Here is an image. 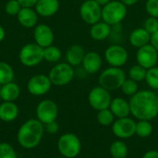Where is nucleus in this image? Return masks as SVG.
Segmentation results:
<instances>
[{
	"label": "nucleus",
	"mask_w": 158,
	"mask_h": 158,
	"mask_svg": "<svg viewBox=\"0 0 158 158\" xmlns=\"http://www.w3.org/2000/svg\"><path fill=\"white\" fill-rule=\"evenodd\" d=\"M19 113V106L14 102H3L0 104V120L12 122L18 118Z\"/></svg>",
	"instance_id": "23"
},
{
	"label": "nucleus",
	"mask_w": 158,
	"mask_h": 158,
	"mask_svg": "<svg viewBox=\"0 0 158 158\" xmlns=\"http://www.w3.org/2000/svg\"><path fill=\"white\" fill-rule=\"evenodd\" d=\"M20 158H27V157H20Z\"/></svg>",
	"instance_id": "47"
},
{
	"label": "nucleus",
	"mask_w": 158,
	"mask_h": 158,
	"mask_svg": "<svg viewBox=\"0 0 158 158\" xmlns=\"http://www.w3.org/2000/svg\"><path fill=\"white\" fill-rule=\"evenodd\" d=\"M59 6V0H38L34 9L40 17L50 18L56 14Z\"/></svg>",
	"instance_id": "17"
},
{
	"label": "nucleus",
	"mask_w": 158,
	"mask_h": 158,
	"mask_svg": "<svg viewBox=\"0 0 158 158\" xmlns=\"http://www.w3.org/2000/svg\"><path fill=\"white\" fill-rule=\"evenodd\" d=\"M48 77L53 85L56 86H65L70 83L74 78L73 67L65 63L56 64L49 71Z\"/></svg>",
	"instance_id": "7"
},
{
	"label": "nucleus",
	"mask_w": 158,
	"mask_h": 158,
	"mask_svg": "<svg viewBox=\"0 0 158 158\" xmlns=\"http://www.w3.org/2000/svg\"><path fill=\"white\" fill-rule=\"evenodd\" d=\"M121 91L122 93L127 95V96H132L134 95L138 91H139V88H138V84L136 81H134L133 80L131 79H126L123 82V84L121 85Z\"/></svg>",
	"instance_id": "32"
},
{
	"label": "nucleus",
	"mask_w": 158,
	"mask_h": 158,
	"mask_svg": "<svg viewBox=\"0 0 158 158\" xmlns=\"http://www.w3.org/2000/svg\"><path fill=\"white\" fill-rule=\"evenodd\" d=\"M58 116V106L52 100H43L36 107L37 119L44 125L56 121Z\"/></svg>",
	"instance_id": "11"
},
{
	"label": "nucleus",
	"mask_w": 158,
	"mask_h": 158,
	"mask_svg": "<svg viewBox=\"0 0 158 158\" xmlns=\"http://www.w3.org/2000/svg\"><path fill=\"white\" fill-rule=\"evenodd\" d=\"M109 109L118 118L129 117L131 114V106L129 101L121 97H116L112 99Z\"/></svg>",
	"instance_id": "20"
},
{
	"label": "nucleus",
	"mask_w": 158,
	"mask_h": 158,
	"mask_svg": "<svg viewBox=\"0 0 158 158\" xmlns=\"http://www.w3.org/2000/svg\"><path fill=\"white\" fill-rule=\"evenodd\" d=\"M146 71L144 68L141 67L140 65H134L129 69V78L133 80L136 82H140L145 80L146 76Z\"/></svg>",
	"instance_id": "30"
},
{
	"label": "nucleus",
	"mask_w": 158,
	"mask_h": 158,
	"mask_svg": "<svg viewBox=\"0 0 158 158\" xmlns=\"http://www.w3.org/2000/svg\"><path fill=\"white\" fill-rule=\"evenodd\" d=\"M143 28L152 35L158 31V18L149 17L143 22Z\"/></svg>",
	"instance_id": "35"
},
{
	"label": "nucleus",
	"mask_w": 158,
	"mask_h": 158,
	"mask_svg": "<svg viewBox=\"0 0 158 158\" xmlns=\"http://www.w3.org/2000/svg\"><path fill=\"white\" fill-rule=\"evenodd\" d=\"M142 158H158L157 150H150L146 152Z\"/></svg>",
	"instance_id": "40"
},
{
	"label": "nucleus",
	"mask_w": 158,
	"mask_h": 158,
	"mask_svg": "<svg viewBox=\"0 0 158 158\" xmlns=\"http://www.w3.org/2000/svg\"><path fill=\"white\" fill-rule=\"evenodd\" d=\"M115 118L116 117L114 116V114L111 112V110L109 108L97 111L96 119H97V122L101 126L107 127V126L112 125L115 121Z\"/></svg>",
	"instance_id": "29"
},
{
	"label": "nucleus",
	"mask_w": 158,
	"mask_h": 158,
	"mask_svg": "<svg viewBox=\"0 0 158 158\" xmlns=\"http://www.w3.org/2000/svg\"><path fill=\"white\" fill-rule=\"evenodd\" d=\"M85 50L80 44H72L66 52V61L72 67L81 65L85 56Z\"/></svg>",
	"instance_id": "21"
},
{
	"label": "nucleus",
	"mask_w": 158,
	"mask_h": 158,
	"mask_svg": "<svg viewBox=\"0 0 158 158\" xmlns=\"http://www.w3.org/2000/svg\"><path fill=\"white\" fill-rule=\"evenodd\" d=\"M136 60L138 65L145 69H149L156 66L158 62V52L151 44H148L141 48H138L136 53Z\"/></svg>",
	"instance_id": "14"
},
{
	"label": "nucleus",
	"mask_w": 158,
	"mask_h": 158,
	"mask_svg": "<svg viewBox=\"0 0 158 158\" xmlns=\"http://www.w3.org/2000/svg\"><path fill=\"white\" fill-rule=\"evenodd\" d=\"M62 56L61 50L56 45H49L44 48V60L48 63H57Z\"/></svg>",
	"instance_id": "27"
},
{
	"label": "nucleus",
	"mask_w": 158,
	"mask_h": 158,
	"mask_svg": "<svg viewBox=\"0 0 158 158\" xmlns=\"http://www.w3.org/2000/svg\"><path fill=\"white\" fill-rule=\"evenodd\" d=\"M5 37H6V31L4 29V27L2 25H0V43L4 41Z\"/></svg>",
	"instance_id": "42"
},
{
	"label": "nucleus",
	"mask_w": 158,
	"mask_h": 158,
	"mask_svg": "<svg viewBox=\"0 0 158 158\" xmlns=\"http://www.w3.org/2000/svg\"><path fill=\"white\" fill-rule=\"evenodd\" d=\"M34 43L43 48L52 45L55 41V34L52 28L46 24H37L33 28Z\"/></svg>",
	"instance_id": "15"
},
{
	"label": "nucleus",
	"mask_w": 158,
	"mask_h": 158,
	"mask_svg": "<svg viewBox=\"0 0 158 158\" xmlns=\"http://www.w3.org/2000/svg\"><path fill=\"white\" fill-rule=\"evenodd\" d=\"M126 79V73L121 68L109 67L101 72L98 83L101 87L111 92L120 89Z\"/></svg>",
	"instance_id": "3"
},
{
	"label": "nucleus",
	"mask_w": 158,
	"mask_h": 158,
	"mask_svg": "<svg viewBox=\"0 0 158 158\" xmlns=\"http://www.w3.org/2000/svg\"><path fill=\"white\" fill-rule=\"evenodd\" d=\"M145 10L149 17L158 18V0H147L145 3Z\"/></svg>",
	"instance_id": "36"
},
{
	"label": "nucleus",
	"mask_w": 158,
	"mask_h": 158,
	"mask_svg": "<svg viewBox=\"0 0 158 158\" xmlns=\"http://www.w3.org/2000/svg\"><path fill=\"white\" fill-rule=\"evenodd\" d=\"M22 6L18 0H8L5 5V11L9 16H17Z\"/></svg>",
	"instance_id": "34"
},
{
	"label": "nucleus",
	"mask_w": 158,
	"mask_h": 158,
	"mask_svg": "<svg viewBox=\"0 0 158 158\" xmlns=\"http://www.w3.org/2000/svg\"><path fill=\"white\" fill-rule=\"evenodd\" d=\"M102 57L101 56L94 51L87 52L81 63L84 70L89 74H95L97 73L102 67Z\"/></svg>",
	"instance_id": "18"
},
{
	"label": "nucleus",
	"mask_w": 158,
	"mask_h": 158,
	"mask_svg": "<svg viewBox=\"0 0 158 158\" xmlns=\"http://www.w3.org/2000/svg\"><path fill=\"white\" fill-rule=\"evenodd\" d=\"M135 131L136 122L129 117L118 118L112 124V132L119 140L131 138L135 135Z\"/></svg>",
	"instance_id": "10"
},
{
	"label": "nucleus",
	"mask_w": 158,
	"mask_h": 158,
	"mask_svg": "<svg viewBox=\"0 0 158 158\" xmlns=\"http://www.w3.org/2000/svg\"><path fill=\"white\" fill-rule=\"evenodd\" d=\"M52 85L53 84L48 75L36 74L29 80L27 83V89L31 95L42 96L46 94L51 90Z\"/></svg>",
	"instance_id": "13"
},
{
	"label": "nucleus",
	"mask_w": 158,
	"mask_h": 158,
	"mask_svg": "<svg viewBox=\"0 0 158 158\" xmlns=\"http://www.w3.org/2000/svg\"><path fill=\"white\" fill-rule=\"evenodd\" d=\"M144 81L151 89L158 90V67L156 66L147 69Z\"/></svg>",
	"instance_id": "31"
},
{
	"label": "nucleus",
	"mask_w": 158,
	"mask_h": 158,
	"mask_svg": "<svg viewBox=\"0 0 158 158\" xmlns=\"http://www.w3.org/2000/svg\"><path fill=\"white\" fill-rule=\"evenodd\" d=\"M38 17L34 7H22L17 15V19L24 28L31 29L34 28L38 24Z\"/></svg>",
	"instance_id": "16"
},
{
	"label": "nucleus",
	"mask_w": 158,
	"mask_h": 158,
	"mask_svg": "<svg viewBox=\"0 0 158 158\" xmlns=\"http://www.w3.org/2000/svg\"><path fill=\"white\" fill-rule=\"evenodd\" d=\"M111 32H112L111 26L103 20L102 21L100 20L95 24L92 25L90 29V35L92 39L98 42L106 40L110 36Z\"/></svg>",
	"instance_id": "22"
},
{
	"label": "nucleus",
	"mask_w": 158,
	"mask_h": 158,
	"mask_svg": "<svg viewBox=\"0 0 158 158\" xmlns=\"http://www.w3.org/2000/svg\"><path fill=\"white\" fill-rule=\"evenodd\" d=\"M19 60L25 67H35L44 61V48L36 43L27 44L19 50Z\"/></svg>",
	"instance_id": "6"
},
{
	"label": "nucleus",
	"mask_w": 158,
	"mask_h": 158,
	"mask_svg": "<svg viewBox=\"0 0 158 158\" xmlns=\"http://www.w3.org/2000/svg\"><path fill=\"white\" fill-rule=\"evenodd\" d=\"M105 58L106 62L110 65V67L121 68L127 63L129 54L126 48L122 45L112 44L106 49Z\"/></svg>",
	"instance_id": "12"
},
{
	"label": "nucleus",
	"mask_w": 158,
	"mask_h": 158,
	"mask_svg": "<svg viewBox=\"0 0 158 158\" xmlns=\"http://www.w3.org/2000/svg\"><path fill=\"white\" fill-rule=\"evenodd\" d=\"M80 15L85 23L92 26L102 19V6L94 0L83 1L80 6Z\"/></svg>",
	"instance_id": "9"
},
{
	"label": "nucleus",
	"mask_w": 158,
	"mask_h": 158,
	"mask_svg": "<svg viewBox=\"0 0 158 158\" xmlns=\"http://www.w3.org/2000/svg\"><path fill=\"white\" fill-rule=\"evenodd\" d=\"M153 133V125L150 120H138L135 134L141 138H147Z\"/></svg>",
	"instance_id": "28"
},
{
	"label": "nucleus",
	"mask_w": 158,
	"mask_h": 158,
	"mask_svg": "<svg viewBox=\"0 0 158 158\" xmlns=\"http://www.w3.org/2000/svg\"><path fill=\"white\" fill-rule=\"evenodd\" d=\"M150 44L155 47V49L158 52V31H156V32L154 33V34H152Z\"/></svg>",
	"instance_id": "39"
},
{
	"label": "nucleus",
	"mask_w": 158,
	"mask_h": 158,
	"mask_svg": "<svg viewBox=\"0 0 158 158\" xmlns=\"http://www.w3.org/2000/svg\"><path fill=\"white\" fill-rule=\"evenodd\" d=\"M151 34L143 27L134 29L129 37L131 44L135 48H141L151 42Z\"/></svg>",
	"instance_id": "19"
},
{
	"label": "nucleus",
	"mask_w": 158,
	"mask_h": 158,
	"mask_svg": "<svg viewBox=\"0 0 158 158\" xmlns=\"http://www.w3.org/2000/svg\"><path fill=\"white\" fill-rule=\"evenodd\" d=\"M0 91H1V85H0ZM1 99V98H0Z\"/></svg>",
	"instance_id": "45"
},
{
	"label": "nucleus",
	"mask_w": 158,
	"mask_h": 158,
	"mask_svg": "<svg viewBox=\"0 0 158 158\" xmlns=\"http://www.w3.org/2000/svg\"><path fill=\"white\" fill-rule=\"evenodd\" d=\"M45 126V131L49 133V134H56L57 133L58 130H59V125L57 124L56 121H53L50 123H47L44 125Z\"/></svg>",
	"instance_id": "37"
},
{
	"label": "nucleus",
	"mask_w": 158,
	"mask_h": 158,
	"mask_svg": "<svg viewBox=\"0 0 158 158\" xmlns=\"http://www.w3.org/2000/svg\"><path fill=\"white\" fill-rule=\"evenodd\" d=\"M57 150L61 156L68 158L77 157L81 151V142L74 133H64L57 141Z\"/></svg>",
	"instance_id": "5"
},
{
	"label": "nucleus",
	"mask_w": 158,
	"mask_h": 158,
	"mask_svg": "<svg viewBox=\"0 0 158 158\" xmlns=\"http://www.w3.org/2000/svg\"><path fill=\"white\" fill-rule=\"evenodd\" d=\"M15 72L13 68L5 61H0V85L13 81Z\"/></svg>",
	"instance_id": "26"
},
{
	"label": "nucleus",
	"mask_w": 158,
	"mask_h": 158,
	"mask_svg": "<svg viewBox=\"0 0 158 158\" xmlns=\"http://www.w3.org/2000/svg\"><path fill=\"white\" fill-rule=\"evenodd\" d=\"M109 153L112 158H127L129 149L122 140L115 141L109 147Z\"/></svg>",
	"instance_id": "25"
},
{
	"label": "nucleus",
	"mask_w": 158,
	"mask_h": 158,
	"mask_svg": "<svg viewBox=\"0 0 158 158\" xmlns=\"http://www.w3.org/2000/svg\"><path fill=\"white\" fill-rule=\"evenodd\" d=\"M44 133V126L37 118L25 121L19 129L17 141L24 149H33L37 147Z\"/></svg>",
	"instance_id": "2"
},
{
	"label": "nucleus",
	"mask_w": 158,
	"mask_h": 158,
	"mask_svg": "<svg viewBox=\"0 0 158 158\" xmlns=\"http://www.w3.org/2000/svg\"><path fill=\"white\" fill-rule=\"evenodd\" d=\"M129 103L131 114L138 120H152L158 117V95L153 91H138Z\"/></svg>",
	"instance_id": "1"
},
{
	"label": "nucleus",
	"mask_w": 158,
	"mask_h": 158,
	"mask_svg": "<svg viewBox=\"0 0 158 158\" xmlns=\"http://www.w3.org/2000/svg\"><path fill=\"white\" fill-rule=\"evenodd\" d=\"M20 95V88L14 81L1 85L0 98L3 102H15Z\"/></svg>",
	"instance_id": "24"
},
{
	"label": "nucleus",
	"mask_w": 158,
	"mask_h": 158,
	"mask_svg": "<svg viewBox=\"0 0 158 158\" xmlns=\"http://www.w3.org/2000/svg\"><path fill=\"white\" fill-rule=\"evenodd\" d=\"M0 158H18L14 147L8 143H0Z\"/></svg>",
	"instance_id": "33"
},
{
	"label": "nucleus",
	"mask_w": 158,
	"mask_h": 158,
	"mask_svg": "<svg viewBox=\"0 0 158 158\" xmlns=\"http://www.w3.org/2000/svg\"><path fill=\"white\" fill-rule=\"evenodd\" d=\"M112 101L109 91L101 87L100 85L94 87L88 94V102L91 107L96 111L109 108Z\"/></svg>",
	"instance_id": "8"
},
{
	"label": "nucleus",
	"mask_w": 158,
	"mask_h": 158,
	"mask_svg": "<svg viewBox=\"0 0 158 158\" xmlns=\"http://www.w3.org/2000/svg\"><path fill=\"white\" fill-rule=\"evenodd\" d=\"M22 7H34L38 0H18Z\"/></svg>",
	"instance_id": "38"
},
{
	"label": "nucleus",
	"mask_w": 158,
	"mask_h": 158,
	"mask_svg": "<svg viewBox=\"0 0 158 158\" xmlns=\"http://www.w3.org/2000/svg\"><path fill=\"white\" fill-rule=\"evenodd\" d=\"M98 5H100L101 6H106V4H108L110 1H112V0H94Z\"/></svg>",
	"instance_id": "43"
},
{
	"label": "nucleus",
	"mask_w": 158,
	"mask_h": 158,
	"mask_svg": "<svg viewBox=\"0 0 158 158\" xmlns=\"http://www.w3.org/2000/svg\"><path fill=\"white\" fill-rule=\"evenodd\" d=\"M82 1H88V0H82Z\"/></svg>",
	"instance_id": "46"
},
{
	"label": "nucleus",
	"mask_w": 158,
	"mask_h": 158,
	"mask_svg": "<svg viewBox=\"0 0 158 158\" xmlns=\"http://www.w3.org/2000/svg\"><path fill=\"white\" fill-rule=\"evenodd\" d=\"M57 158H68V157H64V156H60V157H57Z\"/></svg>",
	"instance_id": "44"
},
{
	"label": "nucleus",
	"mask_w": 158,
	"mask_h": 158,
	"mask_svg": "<svg viewBox=\"0 0 158 158\" xmlns=\"http://www.w3.org/2000/svg\"><path fill=\"white\" fill-rule=\"evenodd\" d=\"M119 1L122 2L125 6H133V5H135L136 3H138L139 0H119Z\"/></svg>",
	"instance_id": "41"
},
{
	"label": "nucleus",
	"mask_w": 158,
	"mask_h": 158,
	"mask_svg": "<svg viewBox=\"0 0 158 158\" xmlns=\"http://www.w3.org/2000/svg\"><path fill=\"white\" fill-rule=\"evenodd\" d=\"M128 6L119 0H112L106 6H102V20L110 26L119 25L126 18Z\"/></svg>",
	"instance_id": "4"
}]
</instances>
